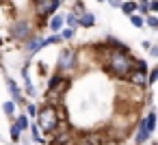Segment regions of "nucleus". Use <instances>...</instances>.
I'll return each instance as SVG.
<instances>
[{
	"label": "nucleus",
	"instance_id": "obj_28",
	"mask_svg": "<svg viewBox=\"0 0 158 145\" xmlns=\"http://www.w3.org/2000/svg\"><path fill=\"white\" fill-rule=\"evenodd\" d=\"M26 115H28V117H35V115H37V106H35L33 102L26 104Z\"/></svg>",
	"mask_w": 158,
	"mask_h": 145
},
{
	"label": "nucleus",
	"instance_id": "obj_4",
	"mask_svg": "<svg viewBox=\"0 0 158 145\" xmlns=\"http://www.w3.org/2000/svg\"><path fill=\"white\" fill-rule=\"evenodd\" d=\"M33 7H35V13L37 18H50L52 13L59 11L61 7V0H33Z\"/></svg>",
	"mask_w": 158,
	"mask_h": 145
},
{
	"label": "nucleus",
	"instance_id": "obj_14",
	"mask_svg": "<svg viewBox=\"0 0 158 145\" xmlns=\"http://www.w3.org/2000/svg\"><path fill=\"white\" fill-rule=\"evenodd\" d=\"M13 123H15V126H18V128H20L22 132H24V130H26V128L31 126V121H28V115H24V113L15 115V117H13Z\"/></svg>",
	"mask_w": 158,
	"mask_h": 145
},
{
	"label": "nucleus",
	"instance_id": "obj_5",
	"mask_svg": "<svg viewBox=\"0 0 158 145\" xmlns=\"http://www.w3.org/2000/svg\"><path fill=\"white\" fill-rule=\"evenodd\" d=\"M76 59H78V52L76 50H72V48H65L61 54H59V59H56V69L63 74V72H72L74 67H76Z\"/></svg>",
	"mask_w": 158,
	"mask_h": 145
},
{
	"label": "nucleus",
	"instance_id": "obj_3",
	"mask_svg": "<svg viewBox=\"0 0 158 145\" xmlns=\"http://www.w3.org/2000/svg\"><path fill=\"white\" fill-rule=\"evenodd\" d=\"M9 35L15 39V41H26L31 35H33V24H31V20H26V18H18V20H13L11 22V28H9Z\"/></svg>",
	"mask_w": 158,
	"mask_h": 145
},
{
	"label": "nucleus",
	"instance_id": "obj_24",
	"mask_svg": "<svg viewBox=\"0 0 158 145\" xmlns=\"http://www.w3.org/2000/svg\"><path fill=\"white\" fill-rule=\"evenodd\" d=\"M130 22H132V26H134V28H143V26H145V20H143L141 15H136V13H132V15H130Z\"/></svg>",
	"mask_w": 158,
	"mask_h": 145
},
{
	"label": "nucleus",
	"instance_id": "obj_33",
	"mask_svg": "<svg viewBox=\"0 0 158 145\" xmlns=\"http://www.w3.org/2000/svg\"><path fill=\"white\" fill-rule=\"evenodd\" d=\"M0 46H2V39H0Z\"/></svg>",
	"mask_w": 158,
	"mask_h": 145
},
{
	"label": "nucleus",
	"instance_id": "obj_6",
	"mask_svg": "<svg viewBox=\"0 0 158 145\" xmlns=\"http://www.w3.org/2000/svg\"><path fill=\"white\" fill-rule=\"evenodd\" d=\"M72 141H74L72 130L59 123V126H56V130L52 132V141H50V145H69Z\"/></svg>",
	"mask_w": 158,
	"mask_h": 145
},
{
	"label": "nucleus",
	"instance_id": "obj_20",
	"mask_svg": "<svg viewBox=\"0 0 158 145\" xmlns=\"http://www.w3.org/2000/svg\"><path fill=\"white\" fill-rule=\"evenodd\" d=\"M145 123H147V128H149V130H152V134H154V130H156V110H149V113H147Z\"/></svg>",
	"mask_w": 158,
	"mask_h": 145
},
{
	"label": "nucleus",
	"instance_id": "obj_18",
	"mask_svg": "<svg viewBox=\"0 0 158 145\" xmlns=\"http://www.w3.org/2000/svg\"><path fill=\"white\" fill-rule=\"evenodd\" d=\"M22 78H24V82H26V93H28L31 97H35V95H37V91L33 89V82H31V78H28V74H26V67L22 69Z\"/></svg>",
	"mask_w": 158,
	"mask_h": 145
},
{
	"label": "nucleus",
	"instance_id": "obj_8",
	"mask_svg": "<svg viewBox=\"0 0 158 145\" xmlns=\"http://www.w3.org/2000/svg\"><path fill=\"white\" fill-rule=\"evenodd\" d=\"M149 136H152V130L147 128V123H145V117L139 121V128H136V136H134V145H145L147 141H149Z\"/></svg>",
	"mask_w": 158,
	"mask_h": 145
},
{
	"label": "nucleus",
	"instance_id": "obj_7",
	"mask_svg": "<svg viewBox=\"0 0 158 145\" xmlns=\"http://www.w3.org/2000/svg\"><path fill=\"white\" fill-rule=\"evenodd\" d=\"M44 37L41 35H31L26 41H24V46H26V59H33L39 50H44Z\"/></svg>",
	"mask_w": 158,
	"mask_h": 145
},
{
	"label": "nucleus",
	"instance_id": "obj_23",
	"mask_svg": "<svg viewBox=\"0 0 158 145\" xmlns=\"http://www.w3.org/2000/svg\"><path fill=\"white\" fill-rule=\"evenodd\" d=\"M156 80H158V65L154 69H147V85L152 87V85H156Z\"/></svg>",
	"mask_w": 158,
	"mask_h": 145
},
{
	"label": "nucleus",
	"instance_id": "obj_30",
	"mask_svg": "<svg viewBox=\"0 0 158 145\" xmlns=\"http://www.w3.org/2000/svg\"><path fill=\"white\" fill-rule=\"evenodd\" d=\"M104 2H108L113 9H119L121 7V2H123V0H104Z\"/></svg>",
	"mask_w": 158,
	"mask_h": 145
},
{
	"label": "nucleus",
	"instance_id": "obj_15",
	"mask_svg": "<svg viewBox=\"0 0 158 145\" xmlns=\"http://www.w3.org/2000/svg\"><path fill=\"white\" fill-rule=\"evenodd\" d=\"M2 113L7 115V117H15V102L13 100H7V102H2Z\"/></svg>",
	"mask_w": 158,
	"mask_h": 145
},
{
	"label": "nucleus",
	"instance_id": "obj_12",
	"mask_svg": "<svg viewBox=\"0 0 158 145\" xmlns=\"http://www.w3.org/2000/svg\"><path fill=\"white\" fill-rule=\"evenodd\" d=\"M48 26H50V31H52V33H59V31L65 26V15H61V13H52V18H50V22H48Z\"/></svg>",
	"mask_w": 158,
	"mask_h": 145
},
{
	"label": "nucleus",
	"instance_id": "obj_21",
	"mask_svg": "<svg viewBox=\"0 0 158 145\" xmlns=\"http://www.w3.org/2000/svg\"><path fill=\"white\" fill-rule=\"evenodd\" d=\"M28 128H31V134H33V141H35L37 145H39V143H44V139H41V132H39V126H37V123H31Z\"/></svg>",
	"mask_w": 158,
	"mask_h": 145
},
{
	"label": "nucleus",
	"instance_id": "obj_26",
	"mask_svg": "<svg viewBox=\"0 0 158 145\" xmlns=\"http://www.w3.org/2000/svg\"><path fill=\"white\" fill-rule=\"evenodd\" d=\"M11 139H13L15 143H18L20 139H22V130H20V128H18L15 123H11Z\"/></svg>",
	"mask_w": 158,
	"mask_h": 145
},
{
	"label": "nucleus",
	"instance_id": "obj_13",
	"mask_svg": "<svg viewBox=\"0 0 158 145\" xmlns=\"http://www.w3.org/2000/svg\"><path fill=\"white\" fill-rule=\"evenodd\" d=\"M104 44H106V48H108V50H130L123 41H117L115 37H106V41H104Z\"/></svg>",
	"mask_w": 158,
	"mask_h": 145
},
{
	"label": "nucleus",
	"instance_id": "obj_25",
	"mask_svg": "<svg viewBox=\"0 0 158 145\" xmlns=\"http://www.w3.org/2000/svg\"><path fill=\"white\" fill-rule=\"evenodd\" d=\"M59 33H61V37H63V39H74V35H76V31H74V28H65V26H63Z\"/></svg>",
	"mask_w": 158,
	"mask_h": 145
},
{
	"label": "nucleus",
	"instance_id": "obj_32",
	"mask_svg": "<svg viewBox=\"0 0 158 145\" xmlns=\"http://www.w3.org/2000/svg\"><path fill=\"white\" fill-rule=\"evenodd\" d=\"M98 2H104V0H98Z\"/></svg>",
	"mask_w": 158,
	"mask_h": 145
},
{
	"label": "nucleus",
	"instance_id": "obj_29",
	"mask_svg": "<svg viewBox=\"0 0 158 145\" xmlns=\"http://www.w3.org/2000/svg\"><path fill=\"white\" fill-rule=\"evenodd\" d=\"M147 7H149V11H152V13H158V0H149Z\"/></svg>",
	"mask_w": 158,
	"mask_h": 145
},
{
	"label": "nucleus",
	"instance_id": "obj_2",
	"mask_svg": "<svg viewBox=\"0 0 158 145\" xmlns=\"http://www.w3.org/2000/svg\"><path fill=\"white\" fill-rule=\"evenodd\" d=\"M37 126L44 130V132H48V134H52L54 130H56V126L61 123V117H59V106L56 104H44L39 110H37Z\"/></svg>",
	"mask_w": 158,
	"mask_h": 145
},
{
	"label": "nucleus",
	"instance_id": "obj_34",
	"mask_svg": "<svg viewBox=\"0 0 158 145\" xmlns=\"http://www.w3.org/2000/svg\"><path fill=\"white\" fill-rule=\"evenodd\" d=\"M61 2H63V0H61Z\"/></svg>",
	"mask_w": 158,
	"mask_h": 145
},
{
	"label": "nucleus",
	"instance_id": "obj_11",
	"mask_svg": "<svg viewBox=\"0 0 158 145\" xmlns=\"http://www.w3.org/2000/svg\"><path fill=\"white\" fill-rule=\"evenodd\" d=\"M78 26H82V28H93V26H95V15L89 13V11L78 13Z\"/></svg>",
	"mask_w": 158,
	"mask_h": 145
},
{
	"label": "nucleus",
	"instance_id": "obj_10",
	"mask_svg": "<svg viewBox=\"0 0 158 145\" xmlns=\"http://www.w3.org/2000/svg\"><path fill=\"white\" fill-rule=\"evenodd\" d=\"M7 87H9V93L13 95V102H15V104H22V102H24L22 91H20V87H18V82H15L13 78H9V76H7Z\"/></svg>",
	"mask_w": 158,
	"mask_h": 145
},
{
	"label": "nucleus",
	"instance_id": "obj_22",
	"mask_svg": "<svg viewBox=\"0 0 158 145\" xmlns=\"http://www.w3.org/2000/svg\"><path fill=\"white\" fill-rule=\"evenodd\" d=\"M126 15H132V13H136V2H121V7H119Z\"/></svg>",
	"mask_w": 158,
	"mask_h": 145
},
{
	"label": "nucleus",
	"instance_id": "obj_1",
	"mask_svg": "<svg viewBox=\"0 0 158 145\" xmlns=\"http://www.w3.org/2000/svg\"><path fill=\"white\" fill-rule=\"evenodd\" d=\"M104 69L113 74L115 78H128L134 72V56H130V50H108Z\"/></svg>",
	"mask_w": 158,
	"mask_h": 145
},
{
	"label": "nucleus",
	"instance_id": "obj_16",
	"mask_svg": "<svg viewBox=\"0 0 158 145\" xmlns=\"http://www.w3.org/2000/svg\"><path fill=\"white\" fill-rule=\"evenodd\" d=\"M65 24H67V28H78V15L74 13V11H69L67 15H65Z\"/></svg>",
	"mask_w": 158,
	"mask_h": 145
},
{
	"label": "nucleus",
	"instance_id": "obj_27",
	"mask_svg": "<svg viewBox=\"0 0 158 145\" xmlns=\"http://www.w3.org/2000/svg\"><path fill=\"white\" fill-rule=\"evenodd\" d=\"M145 24H147L149 28L158 31V18H156V15H147V18H145Z\"/></svg>",
	"mask_w": 158,
	"mask_h": 145
},
{
	"label": "nucleus",
	"instance_id": "obj_19",
	"mask_svg": "<svg viewBox=\"0 0 158 145\" xmlns=\"http://www.w3.org/2000/svg\"><path fill=\"white\" fill-rule=\"evenodd\" d=\"M76 145H102V141H98L95 136H89V134H87V136L78 139V141H76Z\"/></svg>",
	"mask_w": 158,
	"mask_h": 145
},
{
	"label": "nucleus",
	"instance_id": "obj_31",
	"mask_svg": "<svg viewBox=\"0 0 158 145\" xmlns=\"http://www.w3.org/2000/svg\"><path fill=\"white\" fill-rule=\"evenodd\" d=\"M149 54H152L154 59H158V46H152V48H149Z\"/></svg>",
	"mask_w": 158,
	"mask_h": 145
},
{
	"label": "nucleus",
	"instance_id": "obj_17",
	"mask_svg": "<svg viewBox=\"0 0 158 145\" xmlns=\"http://www.w3.org/2000/svg\"><path fill=\"white\" fill-rule=\"evenodd\" d=\"M61 72H54L52 76H50V80H48V91H54L56 87H59V82H61Z\"/></svg>",
	"mask_w": 158,
	"mask_h": 145
},
{
	"label": "nucleus",
	"instance_id": "obj_9",
	"mask_svg": "<svg viewBox=\"0 0 158 145\" xmlns=\"http://www.w3.org/2000/svg\"><path fill=\"white\" fill-rule=\"evenodd\" d=\"M126 80H128V82H132V85H136V87H139V89H143V91L149 87V85H147V74H141V72H136V69H134Z\"/></svg>",
	"mask_w": 158,
	"mask_h": 145
}]
</instances>
